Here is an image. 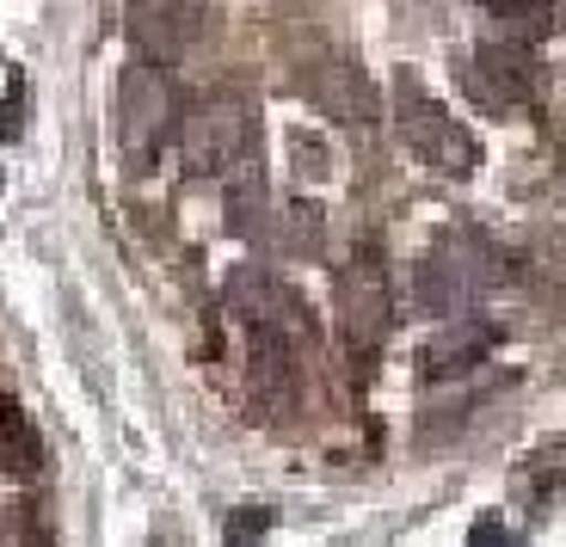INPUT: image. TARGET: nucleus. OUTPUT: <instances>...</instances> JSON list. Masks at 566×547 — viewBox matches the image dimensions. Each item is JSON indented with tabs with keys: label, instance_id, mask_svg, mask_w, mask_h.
<instances>
[{
	"label": "nucleus",
	"instance_id": "obj_1",
	"mask_svg": "<svg viewBox=\"0 0 566 547\" xmlns=\"http://www.w3.org/2000/svg\"><path fill=\"white\" fill-rule=\"evenodd\" d=\"M228 302L247 326V376L253 393L271 412L296 400V345L308 338V320L296 314V295L271 283L265 271H234L228 277Z\"/></svg>",
	"mask_w": 566,
	"mask_h": 547
},
{
	"label": "nucleus",
	"instance_id": "obj_5",
	"mask_svg": "<svg viewBox=\"0 0 566 547\" xmlns=\"http://www.w3.org/2000/svg\"><path fill=\"white\" fill-rule=\"evenodd\" d=\"M179 129V93H172L160 62H129L117 81V141H124L129 167H148L160 141Z\"/></svg>",
	"mask_w": 566,
	"mask_h": 547
},
{
	"label": "nucleus",
	"instance_id": "obj_7",
	"mask_svg": "<svg viewBox=\"0 0 566 547\" xmlns=\"http://www.w3.org/2000/svg\"><path fill=\"white\" fill-rule=\"evenodd\" d=\"M210 25V0H124V31L142 62H179Z\"/></svg>",
	"mask_w": 566,
	"mask_h": 547
},
{
	"label": "nucleus",
	"instance_id": "obj_8",
	"mask_svg": "<svg viewBox=\"0 0 566 547\" xmlns=\"http://www.w3.org/2000/svg\"><path fill=\"white\" fill-rule=\"evenodd\" d=\"M486 283H493V253L468 246V240H438L419 265V302L431 314H455V308H468Z\"/></svg>",
	"mask_w": 566,
	"mask_h": 547
},
{
	"label": "nucleus",
	"instance_id": "obj_3",
	"mask_svg": "<svg viewBox=\"0 0 566 547\" xmlns=\"http://www.w3.org/2000/svg\"><path fill=\"white\" fill-rule=\"evenodd\" d=\"M395 129H400V141L412 148V160L431 167V172H443V179H468V172L481 167V141H474V129H468L450 105H438L412 74H395Z\"/></svg>",
	"mask_w": 566,
	"mask_h": 547
},
{
	"label": "nucleus",
	"instance_id": "obj_11",
	"mask_svg": "<svg viewBox=\"0 0 566 547\" xmlns=\"http://www.w3.org/2000/svg\"><path fill=\"white\" fill-rule=\"evenodd\" d=\"M38 431H31V419L19 412V400H7L0 393V474H38Z\"/></svg>",
	"mask_w": 566,
	"mask_h": 547
},
{
	"label": "nucleus",
	"instance_id": "obj_2",
	"mask_svg": "<svg viewBox=\"0 0 566 547\" xmlns=\"http://www.w3.org/2000/svg\"><path fill=\"white\" fill-rule=\"evenodd\" d=\"M179 167L191 179H247V172H259V117L241 86H216L179 117Z\"/></svg>",
	"mask_w": 566,
	"mask_h": 547
},
{
	"label": "nucleus",
	"instance_id": "obj_13",
	"mask_svg": "<svg viewBox=\"0 0 566 547\" xmlns=\"http://www.w3.org/2000/svg\"><path fill=\"white\" fill-rule=\"evenodd\" d=\"M271 523H277V511H271V505H234L222 517V541L228 547H259V535H265Z\"/></svg>",
	"mask_w": 566,
	"mask_h": 547
},
{
	"label": "nucleus",
	"instance_id": "obj_4",
	"mask_svg": "<svg viewBox=\"0 0 566 547\" xmlns=\"http://www.w3.org/2000/svg\"><path fill=\"white\" fill-rule=\"evenodd\" d=\"M388 320H395V290H388V265L376 246H357L339 265V338L352 351L357 376L369 369V357L382 351Z\"/></svg>",
	"mask_w": 566,
	"mask_h": 547
},
{
	"label": "nucleus",
	"instance_id": "obj_12",
	"mask_svg": "<svg viewBox=\"0 0 566 547\" xmlns=\"http://www.w3.org/2000/svg\"><path fill=\"white\" fill-rule=\"evenodd\" d=\"M486 13H493L499 25H511L524 43H536L554 31V0H486Z\"/></svg>",
	"mask_w": 566,
	"mask_h": 547
},
{
	"label": "nucleus",
	"instance_id": "obj_6",
	"mask_svg": "<svg viewBox=\"0 0 566 547\" xmlns=\"http://www.w3.org/2000/svg\"><path fill=\"white\" fill-rule=\"evenodd\" d=\"M455 86H462L481 112L511 117L536 98L542 81H536V56H530L524 43H481V50H462V56H455Z\"/></svg>",
	"mask_w": 566,
	"mask_h": 547
},
{
	"label": "nucleus",
	"instance_id": "obj_9",
	"mask_svg": "<svg viewBox=\"0 0 566 547\" xmlns=\"http://www.w3.org/2000/svg\"><path fill=\"white\" fill-rule=\"evenodd\" d=\"M296 86L314 112L339 117V124H364V117L376 112V86H369V74L357 69L352 56H314L308 69L296 74Z\"/></svg>",
	"mask_w": 566,
	"mask_h": 547
},
{
	"label": "nucleus",
	"instance_id": "obj_14",
	"mask_svg": "<svg viewBox=\"0 0 566 547\" xmlns=\"http://www.w3.org/2000/svg\"><path fill=\"white\" fill-rule=\"evenodd\" d=\"M468 547H511V535H505V523H499V517H481V523H474V535H468Z\"/></svg>",
	"mask_w": 566,
	"mask_h": 547
},
{
	"label": "nucleus",
	"instance_id": "obj_10",
	"mask_svg": "<svg viewBox=\"0 0 566 547\" xmlns=\"http://www.w3.org/2000/svg\"><path fill=\"white\" fill-rule=\"evenodd\" d=\"M493 345H499V326L493 320H455V326H443L431 345L419 351V381H450V376H468V369H481L486 357H493Z\"/></svg>",
	"mask_w": 566,
	"mask_h": 547
}]
</instances>
